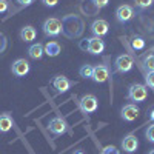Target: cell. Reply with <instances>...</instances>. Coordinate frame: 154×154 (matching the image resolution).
<instances>
[{
    "label": "cell",
    "instance_id": "4",
    "mask_svg": "<svg viewBox=\"0 0 154 154\" xmlns=\"http://www.w3.org/2000/svg\"><path fill=\"white\" fill-rule=\"evenodd\" d=\"M43 32L46 37H57L62 34V22L59 19L49 17L43 22Z\"/></svg>",
    "mask_w": 154,
    "mask_h": 154
},
{
    "label": "cell",
    "instance_id": "8",
    "mask_svg": "<svg viewBox=\"0 0 154 154\" xmlns=\"http://www.w3.org/2000/svg\"><path fill=\"white\" fill-rule=\"evenodd\" d=\"M134 17V8L130 5H120L116 9V19L119 23H128Z\"/></svg>",
    "mask_w": 154,
    "mask_h": 154
},
{
    "label": "cell",
    "instance_id": "23",
    "mask_svg": "<svg viewBox=\"0 0 154 154\" xmlns=\"http://www.w3.org/2000/svg\"><path fill=\"white\" fill-rule=\"evenodd\" d=\"M145 137H146V140H148V142L154 143V123L148 125V128L145 130Z\"/></svg>",
    "mask_w": 154,
    "mask_h": 154
},
{
    "label": "cell",
    "instance_id": "12",
    "mask_svg": "<svg viewBox=\"0 0 154 154\" xmlns=\"http://www.w3.org/2000/svg\"><path fill=\"white\" fill-rule=\"evenodd\" d=\"M108 31H109V25H108V22L103 20V19H97V20H94L93 25H91V32L94 34V37H100V38H102L103 35L108 34Z\"/></svg>",
    "mask_w": 154,
    "mask_h": 154
},
{
    "label": "cell",
    "instance_id": "29",
    "mask_svg": "<svg viewBox=\"0 0 154 154\" xmlns=\"http://www.w3.org/2000/svg\"><path fill=\"white\" fill-rule=\"evenodd\" d=\"M8 11V0H0V14Z\"/></svg>",
    "mask_w": 154,
    "mask_h": 154
},
{
    "label": "cell",
    "instance_id": "28",
    "mask_svg": "<svg viewBox=\"0 0 154 154\" xmlns=\"http://www.w3.org/2000/svg\"><path fill=\"white\" fill-rule=\"evenodd\" d=\"M42 3L48 8H54L57 3H59V0H42Z\"/></svg>",
    "mask_w": 154,
    "mask_h": 154
},
{
    "label": "cell",
    "instance_id": "18",
    "mask_svg": "<svg viewBox=\"0 0 154 154\" xmlns=\"http://www.w3.org/2000/svg\"><path fill=\"white\" fill-rule=\"evenodd\" d=\"M62 53V46L57 43V42H48L46 45H45V54L46 56H49V57H57L59 54Z\"/></svg>",
    "mask_w": 154,
    "mask_h": 154
},
{
    "label": "cell",
    "instance_id": "24",
    "mask_svg": "<svg viewBox=\"0 0 154 154\" xmlns=\"http://www.w3.org/2000/svg\"><path fill=\"white\" fill-rule=\"evenodd\" d=\"M100 154H120V151L116 146H112V145H108V146H105L103 149L100 151Z\"/></svg>",
    "mask_w": 154,
    "mask_h": 154
},
{
    "label": "cell",
    "instance_id": "32",
    "mask_svg": "<svg viewBox=\"0 0 154 154\" xmlns=\"http://www.w3.org/2000/svg\"><path fill=\"white\" fill-rule=\"evenodd\" d=\"M72 154H85V152H83V151H82V149H77V151H74V152H72Z\"/></svg>",
    "mask_w": 154,
    "mask_h": 154
},
{
    "label": "cell",
    "instance_id": "30",
    "mask_svg": "<svg viewBox=\"0 0 154 154\" xmlns=\"http://www.w3.org/2000/svg\"><path fill=\"white\" fill-rule=\"evenodd\" d=\"M32 2H34V0H17V3H19L20 6H29Z\"/></svg>",
    "mask_w": 154,
    "mask_h": 154
},
{
    "label": "cell",
    "instance_id": "9",
    "mask_svg": "<svg viewBox=\"0 0 154 154\" xmlns=\"http://www.w3.org/2000/svg\"><path fill=\"white\" fill-rule=\"evenodd\" d=\"M140 114V109L136 103H128L120 109V117L125 122H134Z\"/></svg>",
    "mask_w": 154,
    "mask_h": 154
},
{
    "label": "cell",
    "instance_id": "3",
    "mask_svg": "<svg viewBox=\"0 0 154 154\" xmlns=\"http://www.w3.org/2000/svg\"><path fill=\"white\" fill-rule=\"evenodd\" d=\"M134 66V60L130 54H120L116 57L114 60V69L116 72H119V74H126V72H130Z\"/></svg>",
    "mask_w": 154,
    "mask_h": 154
},
{
    "label": "cell",
    "instance_id": "19",
    "mask_svg": "<svg viewBox=\"0 0 154 154\" xmlns=\"http://www.w3.org/2000/svg\"><path fill=\"white\" fill-rule=\"evenodd\" d=\"M93 71H94V66L93 65H82L80 69H79V74L80 77H83V79H91L93 77Z\"/></svg>",
    "mask_w": 154,
    "mask_h": 154
},
{
    "label": "cell",
    "instance_id": "14",
    "mask_svg": "<svg viewBox=\"0 0 154 154\" xmlns=\"http://www.w3.org/2000/svg\"><path fill=\"white\" fill-rule=\"evenodd\" d=\"M109 79V71L105 65H96L94 71H93V77L91 80H94L96 83H103Z\"/></svg>",
    "mask_w": 154,
    "mask_h": 154
},
{
    "label": "cell",
    "instance_id": "11",
    "mask_svg": "<svg viewBox=\"0 0 154 154\" xmlns=\"http://www.w3.org/2000/svg\"><path fill=\"white\" fill-rule=\"evenodd\" d=\"M72 85H74V82H71L68 77H65V75H56L54 79H53V86H54V89L57 91V94L66 93Z\"/></svg>",
    "mask_w": 154,
    "mask_h": 154
},
{
    "label": "cell",
    "instance_id": "5",
    "mask_svg": "<svg viewBox=\"0 0 154 154\" xmlns=\"http://www.w3.org/2000/svg\"><path fill=\"white\" fill-rule=\"evenodd\" d=\"M48 130L53 133L54 136H62V134H65L68 130H69V125L66 123V120L60 117V116H56V117H53L49 120L48 123Z\"/></svg>",
    "mask_w": 154,
    "mask_h": 154
},
{
    "label": "cell",
    "instance_id": "10",
    "mask_svg": "<svg viewBox=\"0 0 154 154\" xmlns=\"http://www.w3.org/2000/svg\"><path fill=\"white\" fill-rule=\"evenodd\" d=\"M31 66H29V62L25 60V59H17L14 63L11 65V71L16 77H25L29 72Z\"/></svg>",
    "mask_w": 154,
    "mask_h": 154
},
{
    "label": "cell",
    "instance_id": "25",
    "mask_svg": "<svg viewBox=\"0 0 154 154\" xmlns=\"http://www.w3.org/2000/svg\"><path fill=\"white\" fill-rule=\"evenodd\" d=\"M145 82H146V86H148V88L154 89V71H152V72H146Z\"/></svg>",
    "mask_w": 154,
    "mask_h": 154
},
{
    "label": "cell",
    "instance_id": "20",
    "mask_svg": "<svg viewBox=\"0 0 154 154\" xmlns=\"http://www.w3.org/2000/svg\"><path fill=\"white\" fill-rule=\"evenodd\" d=\"M143 68L146 69V72L154 71V54H148L143 57Z\"/></svg>",
    "mask_w": 154,
    "mask_h": 154
},
{
    "label": "cell",
    "instance_id": "27",
    "mask_svg": "<svg viewBox=\"0 0 154 154\" xmlns=\"http://www.w3.org/2000/svg\"><path fill=\"white\" fill-rule=\"evenodd\" d=\"M91 2H93V3L96 5V8H97V9H102V8L108 6L109 0H91Z\"/></svg>",
    "mask_w": 154,
    "mask_h": 154
},
{
    "label": "cell",
    "instance_id": "7",
    "mask_svg": "<svg viewBox=\"0 0 154 154\" xmlns=\"http://www.w3.org/2000/svg\"><path fill=\"white\" fill-rule=\"evenodd\" d=\"M86 51L93 56H100L105 51V42L100 37H91L86 38V45H85Z\"/></svg>",
    "mask_w": 154,
    "mask_h": 154
},
{
    "label": "cell",
    "instance_id": "31",
    "mask_svg": "<svg viewBox=\"0 0 154 154\" xmlns=\"http://www.w3.org/2000/svg\"><path fill=\"white\" fill-rule=\"evenodd\" d=\"M149 120H152V122H154V108H151V109H149Z\"/></svg>",
    "mask_w": 154,
    "mask_h": 154
},
{
    "label": "cell",
    "instance_id": "16",
    "mask_svg": "<svg viewBox=\"0 0 154 154\" xmlns=\"http://www.w3.org/2000/svg\"><path fill=\"white\" fill-rule=\"evenodd\" d=\"M12 125H14V120H12V117H11V114H9V112L0 114V133L5 134V133L11 131Z\"/></svg>",
    "mask_w": 154,
    "mask_h": 154
},
{
    "label": "cell",
    "instance_id": "17",
    "mask_svg": "<svg viewBox=\"0 0 154 154\" xmlns=\"http://www.w3.org/2000/svg\"><path fill=\"white\" fill-rule=\"evenodd\" d=\"M45 54V46L42 43H34L28 48V56L32 59V60H40Z\"/></svg>",
    "mask_w": 154,
    "mask_h": 154
},
{
    "label": "cell",
    "instance_id": "15",
    "mask_svg": "<svg viewBox=\"0 0 154 154\" xmlns=\"http://www.w3.org/2000/svg\"><path fill=\"white\" fill-rule=\"evenodd\" d=\"M35 37H37V31H35L34 26H31V25H26V26H23L20 29V38L23 42L31 43L32 40H35Z\"/></svg>",
    "mask_w": 154,
    "mask_h": 154
},
{
    "label": "cell",
    "instance_id": "26",
    "mask_svg": "<svg viewBox=\"0 0 154 154\" xmlns=\"http://www.w3.org/2000/svg\"><path fill=\"white\" fill-rule=\"evenodd\" d=\"M6 45H8V40H6V35L0 32V54L3 53V51L6 49Z\"/></svg>",
    "mask_w": 154,
    "mask_h": 154
},
{
    "label": "cell",
    "instance_id": "6",
    "mask_svg": "<svg viewBox=\"0 0 154 154\" xmlns=\"http://www.w3.org/2000/svg\"><path fill=\"white\" fill-rule=\"evenodd\" d=\"M79 105H80V109H82L85 114H93V112H96L97 108H99V100H97V97L93 96V94H85V96H82Z\"/></svg>",
    "mask_w": 154,
    "mask_h": 154
},
{
    "label": "cell",
    "instance_id": "1",
    "mask_svg": "<svg viewBox=\"0 0 154 154\" xmlns=\"http://www.w3.org/2000/svg\"><path fill=\"white\" fill-rule=\"evenodd\" d=\"M85 31V22L80 16L68 14L62 19V34L69 40L79 38Z\"/></svg>",
    "mask_w": 154,
    "mask_h": 154
},
{
    "label": "cell",
    "instance_id": "33",
    "mask_svg": "<svg viewBox=\"0 0 154 154\" xmlns=\"http://www.w3.org/2000/svg\"><path fill=\"white\" fill-rule=\"evenodd\" d=\"M148 154H154V149H151V151H149V152H148Z\"/></svg>",
    "mask_w": 154,
    "mask_h": 154
},
{
    "label": "cell",
    "instance_id": "2",
    "mask_svg": "<svg viewBox=\"0 0 154 154\" xmlns=\"http://www.w3.org/2000/svg\"><path fill=\"white\" fill-rule=\"evenodd\" d=\"M126 99L134 103H140V102H145L148 99V86L143 83H133L128 88L126 93Z\"/></svg>",
    "mask_w": 154,
    "mask_h": 154
},
{
    "label": "cell",
    "instance_id": "22",
    "mask_svg": "<svg viewBox=\"0 0 154 154\" xmlns=\"http://www.w3.org/2000/svg\"><path fill=\"white\" fill-rule=\"evenodd\" d=\"M154 3V0H134V5L139 9H148Z\"/></svg>",
    "mask_w": 154,
    "mask_h": 154
},
{
    "label": "cell",
    "instance_id": "21",
    "mask_svg": "<svg viewBox=\"0 0 154 154\" xmlns=\"http://www.w3.org/2000/svg\"><path fill=\"white\" fill-rule=\"evenodd\" d=\"M131 46H133V49L140 51V49L145 48V40H143L140 35H134V37L131 38Z\"/></svg>",
    "mask_w": 154,
    "mask_h": 154
},
{
    "label": "cell",
    "instance_id": "13",
    "mask_svg": "<svg viewBox=\"0 0 154 154\" xmlns=\"http://www.w3.org/2000/svg\"><path fill=\"white\" fill-rule=\"evenodd\" d=\"M139 148V139L134 136V134H128L122 139V149L126 152V154H133L136 152Z\"/></svg>",
    "mask_w": 154,
    "mask_h": 154
}]
</instances>
